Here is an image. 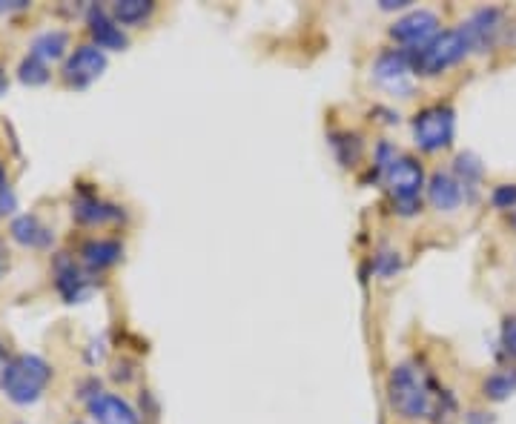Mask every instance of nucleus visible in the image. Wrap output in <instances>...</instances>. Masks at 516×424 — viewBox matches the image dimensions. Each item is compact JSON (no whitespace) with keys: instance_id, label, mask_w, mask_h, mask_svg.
<instances>
[{"instance_id":"1","label":"nucleus","mask_w":516,"mask_h":424,"mask_svg":"<svg viewBox=\"0 0 516 424\" xmlns=\"http://www.w3.org/2000/svg\"><path fill=\"white\" fill-rule=\"evenodd\" d=\"M390 404L399 416L405 419H428L433 413V390H430L428 376L416 364H399L390 373Z\"/></svg>"},{"instance_id":"2","label":"nucleus","mask_w":516,"mask_h":424,"mask_svg":"<svg viewBox=\"0 0 516 424\" xmlns=\"http://www.w3.org/2000/svg\"><path fill=\"white\" fill-rule=\"evenodd\" d=\"M52 379V367L41 356H15L6 361L3 373H0V387L6 393V399L15 404H35L43 396L46 384Z\"/></svg>"},{"instance_id":"3","label":"nucleus","mask_w":516,"mask_h":424,"mask_svg":"<svg viewBox=\"0 0 516 424\" xmlns=\"http://www.w3.org/2000/svg\"><path fill=\"white\" fill-rule=\"evenodd\" d=\"M471 52V43L465 38L462 29H448L442 35H436L433 41H428L419 49H410V66L419 75H439L448 66L459 64L465 55Z\"/></svg>"},{"instance_id":"4","label":"nucleus","mask_w":516,"mask_h":424,"mask_svg":"<svg viewBox=\"0 0 516 424\" xmlns=\"http://www.w3.org/2000/svg\"><path fill=\"white\" fill-rule=\"evenodd\" d=\"M387 190L393 195V204L402 215H413L422 204V187H425V170L413 158H393L385 170Z\"/></svg>"},{"instance_id":"5","label":"nucleus","mask_w":516,"mask_h":424,"mask_svg":"<svg viewBox=\"0 0 516 424\" xmlns=\"http://www.w3.org/2000/svg\"><path fill=\"white\" fill-rule=\"evenodd\" d=\"M453 127H456V118H453L451 106H428V109H422L413 118L416 147L425 149V152L451 147Z\"/></svg>"},{"instance_id":"6","label":"nucleus","mask_w":516,"mask_h":424,"mask_svg":"<svg viewBox=\"0 0 516 424\" xmlns=\"http://www.w3.org/2000/svg\"><path fill=\"white\" fill-rule=\"evenodd\" d=\"M104 69H107V52H101L95 43H84V46H78V49L66 58L61 75H64L66 86L84 89V86H89L92 81H98V78L104 75Z\"/></svg>"},{"instance_id":"7","label":"nucleus","mask_w":516,"mask_h":424,"mask_svg":"<svg viewBox=\"0 0 516 424\" xmlns=\"http://www.w3.org/2000/svg\"><path fill=\"white\" fill-rule=\"evenodd\" d=\"M410 75H413L410 55L408 52H402V49L382 52V55H379V61H376V66H373V78L385 86V89H390V92L402 95V98H408L410 89H413Z\"/></svg>"},{"instance_id":"8","label":"nucleus","mask_w":516,"mask_h":424,"mask_svg":"<svg viewBox=\"0 0 516 424\" xmlns=\"http://www.w3.org/2000/svg\"><path fill=\"white\" fill-rule=\"evenodd\" d=\"M502 12L499 9H479L459 29L465 32V38L471 43V52H488L494 49L499 35H502Z\"/></svg>"},{"instance_id":"9","label":"nucleus","mask_w":516,"mask_h":424,"mask_svg":"<svg viewBox=\"0 0 516 424\" xmlns=\"http://www.w3.org/2000/svg\"><path fill=\"white\" fill-rule=\"evenodd\" d=\"M436 29H439V18L428 9H416V12H410V15L393 23L390 35L399 43H405V46L419 49V46H425V43L436 38Z\"/></svg>"},{"instance_id":"10","label":"nucleus","mask_w":516,"mask_h":424,"mask_svg":"<svg viewBox=\"0 0 516 424\" xmlns=\"http://www.w3.org/2000/svg\"><path fill=\"white\" fill-rule=\"evenodd\" d=\"M55 287H58V293H61L69 304H75V301H84V298L89 296L92 278L86 276L84 267L75 264V258L58 255V258H55Z\"/></svg>"},{"instance_id":"11","label":"nucleus","mask_w":516,"mask_h":424,"mask_svg":"<svg viewBox=\"0 0 516 424\" xmlns=\"http://www.w3.org/2000/svg\"><path fill=\"white\" fill-rule=\"evenodd\" d=\"M89 413L98 424H141V416L135 413V407L124 402L121 396L112 393H98L89 399Z\"/></svg>"},{"instance_id":"12","label":"nucleus","mask_w":516,"mask_h":424,"mask_svg":"<svg viewBox=\"0 0 516 424\" xmlns=\"http://www.w3.org/2000/svg\"><path fill=\"white\" fill-rule=\"evenodd\" d=\"M86 23H89V35H92V41L95 46L101 49V52H107V49H124L127 46V32L115 23V18L104 12L101 6H92L89 9V15H86Z\"/></svg>"},{"instance_id":"13","label":"nucleus","mask_w":516,"mask_h":424,"mask_svg":"<svg viewBox=\"0 0 516 424\" xmlns=\"http://www.w3.org/2000/svg\"><path fill=\"white\" fill-rule=\"evenodd\" d=\"M428 198L436 210L451 212V210H456L459 204H462L465 190H462L459 178H453L451 172H436L428 184Z\"/></svg>"},{"instance_id":"14","label":"nucleus","mask_w":516,"mask_h":424,"mask_svg":"<svg viewBox=\"0 0 516 424\" xmlns=\"http://www.w3.org/2000/svg\"><path fill=\"white\" fill-rule=\"evenodd\" d=\"M9 233H12V238H15L18 244L32 247V250H43V247H49V244H52V238H55V233L43 224L38 215H18V218L12 221Z\"/></svg>"},{"instance_id":"15","label":"nucleus","mask_w":516,"mask_h":424,"mask_svg":"<svg viewBox=\"0 0 516 424\" xmlns=\"http://www.w3.org/2000/svg\"><path fill=\"white\" fill-rule=\"evenodd\" d=\"M72 212H75V218L84 221V224H107V221L124 218V210H121V207L107 204V201H101V198H95V195H81V198L72 204Z\"/></svg>"},{"instance_id":"16","label":"nucleus","mask_w":516,"mask_h":424,"mask_svg":"<svg viewBox=\"0 0 516 424\" xmlns=\"http://www.w3.org/2000/svg\"><path fill=\"white\" fill-rule=\"evenodd\" d=\"M81 255H84L86 267H92V270H107V267L121 261L124 247H121L118 241H112V238H89L84 244V250H81Z\"/></svg>"},{"instance_id":"17","label":"nucleus","mask_w":516,"mask_h":424,"mask_svg":"<svg viewBox=\"0 0 516 424\" xmlns=\"http://www.w3.org/2000/svg\"><path fill=\"white\" fill-rule=\"evenodd\" d=\"M66 49H69V35H66L64 29H49V32H41V35L32 41V55L46 61V64L64 58Z\"/></svg>"},{"instance_id":"18","label":"nucleus","mask_w":516,"mask_h":424,"mask_svg":"<svg viewBox=\"0 0 516 424\" xmlns=\"http://www.w3.org/2000/svg\"><path fill=\"white\" fill-rule=\"evenodd\" d=\"M155 12V3L150 0H118L112 6V18L118 26H138Z\"/></svg>"},{"instance_id":"19","label":"nucleus","mask_w":516,"mask_h":424,"mask_svg":"<svg viewBox=\"0 0 516 424\" xmlns=\"http://www.w3.org/2000/svg\"><path fill=\"white\" fill-rule=\"evenodd\" d=\"M482 390H485V396H488L491 402H505L508 396H514L516 393V373L499 370V373L485 379Z\"/></svg>"},{"instance_id":"20","label":"nucleus","mask_w":516,"mask_h":424,"mask_svg":"<svg viewBox=\"0 0 516 424\" xmlns=\"http://www.w3.org/2000/svg\"><path fill=\"white\" fill-rule=\"evenodd\" d=\"M18 78L29 86L46 84V81H49V64L41 61V58H35V55L29 52L21 61V66H18Z\"/></svg>"},{"instance_id":"21","label":"nucleus","mask_w":516,"mask_h":424,"mask_svg":"<svg viewBox=\"0 0 516 424\" xmlns=\"http://www.w3.org/2000/svg\"><path fill=\"white\" fill-rule=\"evenodd\" d=\"M333 147H336V152H342V155H339V161H342L344 167L356 164V161H359V155H362V144H359V138H356V135H347V132L333 135Z\"/></svg>"},{"instance_id":"22","label":"nucleus","mask_w":516,"mask_h":424,"mask_svg":"<svg viewBox=\"0 0 516 424\" xmlns=\"http://www.w3.org/2000/svg\"><path fill=\"white\" fill-rule=\"evenodd\" d=\"M456 172H459V184L468 187V184H473L482 175V167H479V161L473 155H459L456 158Z\"/></svg>"},{"instance_id":"23","label":"nucleus","mask_w":516,"mask_h":424,"mask_svg":"<svg viewBox=\"0 0 516 424\" xmlns=\"http://www.w3.org/2000/svg\"><path fill=\"white\" fill-rule=\"evenodd\" d=\"M496 210H516V184H502L491 192Z\"/></svg>"},{"instance_id":"24","label":"nucleus","mask_w":516,"mask_h":424,"mask_svg":"<svg viewBox=\"0 0 516 424\" xmlns=\"http://www.w3.org/2000/svg\"><path fill=\"white\" fill-rule=\"evenodd\" d=\"M396 270H399V253L382 250V253L376 255V273H379V276H393Z\"/></svg>"},{"instance_id":"25","label":"nucleus","mask_w":516,"mask_h":424,"mask_svg":"<svg viewBox=\"0 0 516 424\" xmlns=\"http://www.w3.org/2000/svg\"><path fill=\"white\" fill-rule=\"evenodd\" d=\"M502 344L516 359V318H505V324H502Z\"/></svg>"},{"instance_id":"26","label":"nucleus","mask_w":516,"mask_h":424,"mask_svg":"<svg viewBox=\"0 0 516 424\" xmlns=\"http://www.w3.org/2000/svg\"><path fill=\"white\" fill-rule=\"evenodd\" d=\"M9 212H15V195L9 187H3L0 190V215H9Z\"/></svg>"},{"instance_id":"27","label":"nucleus","mask_w":516,"mask_h":424,"mask_svg":"<svg viewBox=\"0 0 516 424\" xmlns=\"http://www.w3.org/2000/svg\"><path fill=\"white\" fill-rule=\"evenodd\" d=\"M23 6H26V0H0V12H15Z\"/></svg>"},{"instance_id":"28","label":"nucleus","mask_w":516,"mask_h":424,"mask_svg":"<svg viewBox=\"0 0 516 424\" xmlns=\"http://www.w3.org/2000/svg\"><path fill=\"white\" fill-rule=\"evenodd\" d=\"M465 424H491V416H488V413H479V410H473L471 416L465 419Z\"/></svg>"},{"instance_id":"29","label":"nucleus","mask_w":516,"mask_h":424,"mask_svg":"<svg viewBox=\"0 0 516 424\" xmlns=\"http://www.w3.org/2000/svg\"><path fill=\"white\" fill-rule=\"evenodd\" d=\"M408 0H382V9H405Z\"/></svg>"},{"instance_id":"30","label":"nucleus","mask_w":516,"mask_h":424,"mask_svg":"<svg viewBox=\"0 0 516 424\" xmlns=\"http://www.w3.org/2000/svg\"><path fill=\"white\" fill-rule=\"evenodd\" d=\"M6 270V250H3V241H0V273Z\"/></svg>"},{"instance_id":"31","label":"nucleus","mask_w":516,"mask_h":424,"mask_svg":"<svg viewBox=\"0 0 516 424\" xmlns=\"http://www.w3.org/2000/svg\"><path fill=\"white\" fill-rule=\"evenodd\" d=\"M6 86H9V81H6V75H3V69H0V95L6 92Z\"/></svg>"},{"instance_id":"32","label":"nucleus","mask_w":516,"mask_h":424,"mask_svg":"<svg viewBox=\"0 0 516 424\" xmlns=\"http://www.w3.org/2000/svg\"><path fill=\"white\" fill-rule=\"evenodd\" d=\"M6 187V172H3V167H0V190Z\"/></svg>"},{"instance_id":"33","label":"nucleus","mask_w":516,"mask_h":424,"mask_svg":"<svg viewBox=\"0 0 516 424\" xmlns=\"http://www.w3.org/2000/svg\"><path fill=\"white\" fill-rule=\"evenodd\" d=\"M511 224H514V230H516V212H514V215H511Z\"/></svg>"},{"instance_id":"34","label":"nucleus","mask_w":516,"mask_h":424,"mask_svg":"<svg viewBox=\"0 0 516 424\" xmlns=\"http://www.w3.org/2000/svg\"><path fill=\"white\" fill-rule=\"evenodd\" d=\"M72 424H84V422H72Z\"/></svg>"}]
</instances>
